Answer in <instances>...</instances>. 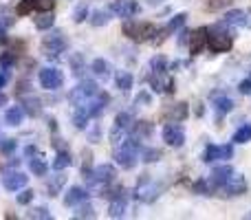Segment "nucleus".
I'll list each match as a JSON object with an SVG mask.
<instances>
[{"label": "nucleus", "mask_w": 251, "mask_h": 220, "mask_svg": "<svg viewBox=\"0 0 251 220\" xmlns=\"http://www.w3.org/2000/svg\"><path fill=\"white\" fill-rule=\"evenodd\" d=\"M26 216H29V218H44V220H49V218H51V214H49L47 207H35V209H31Z\"/></svg>", "instance_id": "a18cd8bd"}, {"label": "nucleus", "mask_w": 251, "mask_h": 220, "mask_svg": "<svg viewBox=\"0 0 251 220\" xmlns=\"http://www.w3.org/2000/svg\"><path fill=\"white\" fill-rule=\"evenodd\" d=\"M88 190L86 187H79V185H75V187H71L69 192L64 194V205L66 207H75V205H79V203H84V200H88Z\"/></svg>", "instance_id": "dca6fc26"}, {"label": "nucleus", "mask_w": 251, "mask_h": 220, "mask_svg": "<svg viewBox=\"0 0 251 220\" xmlns=\"http://www.w3.org/2000/svg\"><path fill=\"white\" fill-rule=\"evenodd\" d=\"M53 22H55V18H53L51 11H40L38 18H35V26H38L40 31H47L53 26Z\"/></svg>", "instance_id": "5701e85b"}, {"label": "nucleus", "mask_w": 251, "mask_h": 220, "mask_svg": "<svg viewBox=\"0 0 251 220\" xmlns=\"http://www.w3.org/2000/svg\"><path fill=\"white\" fill-rule=\"evenodd\" d=\"M187 20V13H176V16L172 18V20L168 22V26H165V33H174V31H178L183 24H185Z\"/></svg>", "instance_id": "c756f323"}, {"label": "nucleus", "mask_w": 251, "mask_h": 220, "mask_svg": "<svg viewBox=\"0 0 251 220\" xmlns=\"http://www.w3.org/2000/svg\"><path fill=\"white\" fill-rule=\"evenodd\" d=\"M161 159V150H156V147H148V150H143V163H156V161Z\"/></svg>", "instance_id": "ea45409f"}, {"label": "nucleus", "mask_w": 251, "mask_h": 220, "mask_svg": "<svg viewBox=\"0 0 251 220\" xmlns=\"http://www.w3.org/2000/svg\"><path fill=\"white\" fill-rule=\"evenodd\" d=\"M214 97H216V115L218 117H223V115L234 110V101H231L229 97H218V95H214Z\"/></svg>", "instance_id": "a878e982"}, {"label": "nucleus", "mask_w": 251, "mask_h": 220, "mask_svg": "<svg viewBox=\"0 0 251 220\" xmlns=\"http://www.w3.org/2000/svg\"><path fill=\"white\" fill-rule=\"evenodd\" d=\"M75 218H95V209L88 205V200L75 205Z\"/></svg>", "instance_id": "7c9ffc66"}, {"label": "nucleus", "mask_w": 251, "mask_h": 220, "mask_svg": "<svg viewBox=\"0 0 251 220\" xmlns=\"http://www.w3.org/2000/svg\"><path fill=\"white\" fill-rule=\"evenodd\" d=\"M22 119H25V110H22V106H11V108L7 110V115H4V121H7L9 125H20Z\"/></svg>", "instance_id": "6ab92c4d"}, {"label": "nucleus", "mask_w": 251, "mask_h": 220, "mask_svg": "<svg viewBox=\"0 0 251 220\" xmlns=\"http://www.w3.org/2000/svg\"><path fill=\"white\" fill-rule=\"evenodd\" d=\"M150 71L156 75H165V71H168V57L163 55H156L150 60Z\"/></svg>", "instance_id": "393cba45"}, {"label": "nucleus", "mask_w": 251, "mask_h": 220, "mask_svg": "<svg viewBox=\"0 0 251 220\" xmlns=\"http://www.w3.org/2000/svg\"><path fill=\"white\" fill-rule=\"evenodd\" d=\"M53 4H55V0H35V9H40V11H51Z\"/></svg>", "instance_id": "de8ad7c7"}, {"label": "nucleus", "mask_w": 251, "mask_h": 220, "mask_svg": "<svg viewBox=\"0 0 251 220\" xmlns=\"http://www.w3.org/2000/svg\"><path fill=\"white\" fill-rule=\"evenodd\" d=\"M132 123H134L132 117L126 115V112H122V115L115 119V125H117V128H122V130H126V132H128V130H132Z\"/></svg>", "instance_id": "4c0bfd02"}, {"label": "nucleus", "mask_w": 251, "mask_h": 220, "mask_svg": "<svg viewBox=\"0 0 251 220\" xmlns=\"http://www.w3.org/2000/svg\"><path fill=\"white\" fill-rule=\"evenodd\" d=\"M64 183H66V176H64V174H57L55 178H51V181L47 183V185H49V194H51V196H57Z\"/></svg>", "instance_id": "473e14b6"}, {"label": "nucleus", "mask_w": 251, "mask_h": 220, "mask_svg": "<svg viewBox=\"0 0 251 220\" xmlns=\"http://www.w3.org/2000/svg\"><path fill=\"white\" fill-rule=\"evenodd\" d=\"M124 214H126V196H119V198H115L113 203H110L108 216L110 218H122Z\"/></svg>", "instance_id": "412c9836"}, {"label": "nucleus", "mask_w": 251, "mask_h": 220, "mask_svg": "<svg viewBox=\"0 0 251 220\" xmlns=\"http://www.w3.org/2000/svg\"><path fill=\"white\" fill-rule=\"evenodd\" d=\"M69 49V42H66L64 33L62 31H51L49 35H44L42 40V51L49 60H57L62 53Z\"/></svg>", "instance_id": "7ed1b4c3"}, {"label": "nucleus", "mask_w": 251, "mask_h": 220, "mask_svg": "<svg viewBox=\"0 0 251 220\" xmlns=\"http://www.w3.org/2000/svg\"><path fill=\"white\" fill-rule=\"evenodd\" d=\"M238 91L243 93V95H249V93H251V79H245V82H240Z\"/></svg>", "instance_id": "09e8293b"}, {"label": "nucleus", "mask_w": 251, "mask_h": 220, "mask_svg": "<svg viewBox=\"0 0 251 220\" xmlns=\"http://www.w3.org/2000/svg\"><path fill=\"white\" fill-rule=\"evenodd\" d=\"M139 152H141V143H139V137H134V139H126V143L117 150V154H115V161H117L119 168H124V170H132L134 165H137Z\"/></svg>", "instance_id": "f03ea898"}, {"label": "nucleus", "mask_w": 251, "mask_h": 220, "mask_svg": "<svg viewBox=\"0 0 251 220\" xmlns=\"http://www.w3.org/2000/svg\"><path fill=\"white\" fill-rule=\"evenodd\" d=\"M231 156H234V147L231 146H214V143H209L207 150H205L203 161L205 163H212V161H227Z\"/></svg>", "instance_id": "f8f14e48"}, {"label": "nucleus", "mask_w": 251, "mask_h": 220, "mask_svg": "<svg viewBox=\"0 0 251 220\" xmlns=\"http://www.w3.org/2000/svg\"><path fill=\"white\" fill-rule=\"evenodd\" d=\"M187 44H190V53L192 55H199L203 51V47L207 44V29H196L190 33L187 38Z\"/></svg>", "instance_id": "2eb2a0df"}, {"label": "nucleus", "mask_w": 251, "mask_h": 220, "mask_svg": "<svg viewBox=\"0 0 251 220\" xmlns=\"http://www.w3.org/2000/svg\"><path fill=\"white\" fill-rule=\"evenodd\" d=\"M7 79H9L7 71H2V69H0V88H2V86H4V84H7Z\"/></svg>", "instance_id": "5fc2aeb1"}, {"label": "nucleus", "mask_w": 251, "mask_h": 220, "mask_svg": "<svg viewBox=\"0 0 251 220\" xmlns=\"http://www.w3.org/2000/svg\"><path fill=\"white\" fill-rule=\"evenodd\" d=\"M62 82H64L62 73L57 69H53V66H47V69L40 71V84H42V88H47V91H57V88L62 86Z\"/></svg>", "instance_id": "6e6552de"}, {"label": "nucleus", "mask_w": 251, "mask_h": 220, "mask_svg": "<svg viewBox=\"0 0 251 220\" xmlns=\"http://www.w3.org/2000/svg\"><path fill=\"white\" fill-rule=\"evenodd\" d=\"M231 174H234V168H231V165H221V168H214L212 174H209V178H207V183H209V187H212V192H218V190H221V187L231 178Z\"/></svg>", "instance_id": "1a4fd4ad"}, {"label": "nucleus", "mask_w": 251, "mask_h": 220, "mask_svg": "<svg viewBox=\"0 0 251 220\" xmlns=\"http://www.w3.org/2000/svg\"><path fill=\"white\" fill-rule=\"evenodd\" d=\"M137 104H150V95H148V93H141V95L137 97Z\"/></svg>", "instance_id": "603ef678"}, {"label": "nucleus", "mask_w": 251, "mask_h": 220, "mask_svg": "<svg viewBox=\"0 0 251 220\" xmlns=\"http://www.w3.org/2000/svg\"><path fill=\"white\" fill-rule=\"evenodd\" d=\"M86 16H88V7L86 4H79V7H75V11H73V20L75 22H82V20H86Z\"/></svg>", "instance_id": "c03bdc74"}, {"label": "nucleus", "mask_w": 251, "mask_h": 220, "mask_svg": "<svg viewBox=\"0 0 251 220\" xmlns=\"http://www.w3.org/2000/svg\"><path fill=\"white\" fill-rule=\"evenodd\" d=\"M132 132H134V137H150L152 123H148V121H137V123H132Z\"/></svg>", "instance_id": "72a5a7b5"}, {"label": "nucleus", "mask_w": 251, "mask_h": 220, "mask_svg": "<svg viewBox=\"0 0 251 220\" xmlns=\"http://www.w3.org/2000/svg\"><path fill=\"white\" fill-rule=\"evenodd\" d=\"M16 139H2V143H0V150L4 152V154H13L16 152Z\"/></svg>", "instance_id": "37998d69"}, {"label": "nucleus", "mask_w": 251, "mask_h": 220, "mask_svg": "<svg viewBox=\"0 0 251 220\" xmlns=\"http://www.w3.org/2000/svg\"><path fill=\"white\" fill-rule=\"evenodd\" d=\"M13 62H16V53H13V51H4L2 55H0V69L9 71L13 66Z\"/></svg>", "instance_id": "58836bf2"}, {"label": "nucleus", "mask_w": 251, "mask_h": 220, "mask_svg": "<svg viewBox=\"0 0 251 220\" xmlns=\"http://www.w3.org/2000/svg\"><path fill=\"white\" fill-rule=\"evenodd\" d=\"M110 22V11H104V9H100V11H95L91 16V24L93 26H106Z\"/></svg>", "instance_id": "2f4dec72"}, {"label": "nucleus", "mask_w": 251, "mask_h": 220, "mask_svg": "<svg viewBox=\"0 0 251 220\" xmlns=\"http://www.w3.org/2000/svg\"><path fill=\"white\" fill-rule=\"evenodd\" d=\"M53 146L57 147V152L66 150V143H64V139H53Z\"/></svg>", "instance_id": "3c124183"}, {"label": "nucleus", "mask_w": 251, "mask_h": 220, "mask_svg": "<svg viewBox=\"0 0 251 220\" xmlns=\"http://www.w3.org/2000/svg\"><path fill=\"white\" fill-rule=\"evenodd\" d=\"M163 141L168 143L170 147H181L183 143H185V132H183V128L176 121H172V123H168L163 128Z\"/></svg>", "instance_id": "9d476101"}, {"label": "nucleus", "mask_w": 251, "mask_h": 220, "mask_svg": "<svg viewBox=\"0 0 251 220\" xmlns=\"http://www.w3.org/2000/svg\"><path fill=\"white\" fill-rule=\"evenodd\" d=\"M100 93V88H97V84L95 82H91V79H84L79 86H75L73 91H71V95H69V99L73 101L75 106H79V104H84L86 99H93V97Z\"/></svg>", "instance_id": "423d86ee"}, {"label": "nucleus", "mask_w": 251, "mask_h": 220, "mask_svg": "<svg viewBox=\"0 0 251 220\" xmlns=\"http://www.w3.org/2000/svg\"><path fill=\"white\" fill-rule=\"evenodd\" d=\"M159 194H161V187L156 185V183H152L150 178L143 174V178L139 181L137 190H134V196H137L139 200H143V203H154V200L159 198Z\"/></svg>", "instance_id": "0eeeda50"}, {"label": "nucleus", "mask_w": 251, "mask_h": 220, "mask_svg": "<svg viewBox=\"0 0 251 220\" xmlns=\"http://www.w3.org/2000/svg\"><path fill=\"white\" fill-rule=\"evenodd\" d=\"M231 141L234 143H249L251 141V123L240 125V128L234 132V139H231Z\"/></svg>", "instance_id": "cd10ccee"}, {"label": "nucleus", "mask_w": 251, "mask_h": 220, "mask_svg": "<svg viewBox=\"0 0 251 220\" xmlns=\"http://www.w3.org/2000/svg\"><path fill=\"white\" fill-rule=\"evenodd\" d=\"M115 176H117V174H115V168L106 163V165H97L93 172H88L86 181H88V185L95 190V187H101V185H106V183H110Z\"/></svg>", "instance_id": "39448f33"}, {"label": "nucleus", "mask_w": 251, "mask_h": 220, "mask_svg": "<svg viewBox=\"0 0 251 220\" xmlns=\"http://www.w3.org/2000/svg\"><path fill=\"white\" fill-rule=\"evenodd\" d=\"M117 88L119 91H130V88H132V75L130 73L117 75Z\"/></svg>", "instance_id": "a19ab883"}, {"label": "nucleus", "mask_w": 251, "mask_h": 220, "mask_svg": "<svg viewBox=\"0 0 251 220\" xmlns=\"http://www.w3.org/2000/svg\"><path fill=\"white\" fill-rule=\"evenodd\" d=\"M223 24L225 26H247L249 24V16H247V11H243V9H231V11L225 13Z\"/></svg>", "instance_id": "f3484780"}, {"label": "nucleus", "mask_w": 251, "mask_h": 220, "mask_svg": "<svg viewBox=\"0 0 251 220\" xmlns=\"http://www.w3.org/2000/svg\"><path fill=\"white\" fill-rule=\"evenodd\" d=\"M71 69H73V75H75V77H79V75L86 71L84 57H82V55H73V57H71Z\"/></svg>", "instance_id": "c9c22d12"}, {"label": "nucleus", "mask_w": 251, "mask_h": 220, "mask_svg": "<svg viewBox=\"0 0 251 220\" xmlns=\"http://www.w3.org/2000/svg\"><path fill=\"white\" fill-rule=\"evenodd\" d=\"M88 119H91V115H88V106L86 104H79L77 110H75V117H73L75 128H86V121Z\"/></svg>", "instance_id": "aec40b11"}, {"label": "nucleus", "mask_w": 251, "mask_h": 220, "mask_svg": "<svg viewBox=\"0 0 251 220\" xmlns=\"http://www.w3.org/2000/svg\"><path fill=\"white\" fill-rule=\"evenodd\" d=\"M35 154H38V150H35L33 146H29V147L25 150V156H35Z\"/></svg>", "instance_id": "6e6d98bb"}, {"label": "nucleus", "mask_w": 251, "mask_h": 220, "mask_svg": "<svg viewBox=\"0 0 251 220\" xmlns=\"http://www.w3.org/2000/svg\"><path fill=\"white\" fill-rule=\"evenodd\" d=\"M22 110H25L29 117H40L42 115V101H40L35 95H29L26 99H22Z\"/></svg>", "instance_id": "a211bd4d"}, {"label": "nucleus", "mask_w": 251, "mask_h": 220, "mask_svg": "<svg viewBox=\"0 0 251 220\" xmlns=\"http://www.w3.org/2000/svg\"><path fill=\"white\" fill-rule=\"evenodd\" d=\"M100 137H101V130H100V125H97V128H93V130H91V134H88V141L95 143V139L100 141Z\"/></svg>", "instance_id": "8fccbe9b"}, {"label": "nucleus", "mask_w": 251, "mask_h": 220, "mask_svg": "<svg viewBox=\"0 0 251 220\" xmlns=\"http://www.w3.org/2000/svg\"><path fill=\"white\" fill-rule=\"evenodd\" d=\"M33 190H22L20 194H18V205H29L31 200H33Z\"/></svg>", "instance_id": "49530a36"}, {"label": "nucleus", "mask_w": 251, "mask_h": 220, "mask_svg": "<svg viewBox=\"0 0 251 220\" xmlns=\"http://www.w3.org/2000/svg\"><path fill=\"white\" fill-rule=\"evenodd\" d=\"M26 181H29V176L22 172H4V176H2V185H4V190H9V192L22 190V187L26 185Z\"/></svg>", "instance_id": "ddd939ff"}, {"label": "nucleus", "mask_w": 251, "mask_h": 220, "mask_svg": "<svg viewBox=\"0 0 251 220\" xmlns=\"http://www.w3.org/2000/svg\"><path fill=\"white\" fill-rule=\"evenodd\" d=\"M168 115V119H172V121H183L187 117V104H174V108L170 110V112H165Z\"/></svg>", "instance_id": "c85d7f7f"}, {"label": "nucleus", "mask_w": 251, "mask_h": 220, "mask_svg": "<svg viewBox=\"0 0 251 220\" xmlns=\"http://www.w3.org/2000/svg\"><path fill=\"white\" fill-rule=\"evenodd\" d=\"M154 31H156V26L150 24V22H130V20L124 22V33L130 40H134V42H148V40H152Z\"/></svg>", "instance_id": "20e7f679"}, {"label": "nucleus", "mask_w": 251, "mask_h": 220, "mask_svg": "<svg viewBox=\"0 0 251 220\" xmlns=\"http://www.w3.org/2000/svg\"><path fill=\"white\" fill-rule=\"evenodd\" d=\"M33 9H35V0H20L16 7V13L18 16H29Z\"/></svg>", "instance_id": "e433bc0d"}, {"label": "nucleus", "mask_w": 251, "mask_h": 220, "mask_svg": "<svg viewBox=\"0 0 251 220\" xmlns=\"http://www.w3.org/2000/svg\"><path fill=\"white\" fill-rule=\"evenodd\" d=\"M110 11L117 13L119 18H132L134 13H139V2L137 0H119V2H115L113 7H110Z\"/></svg>", "instance_id": "4468645a"}, {"label": "nucleus", "mask_w": 251, "mask_h": 220, "mask_svg": "<svg viewBox=\"0 0 251 220\" xmlns=\"http://www.w3.org/2000/svg\"><path fill=\"white\" fill-rule=\"evenodd\" d=\"M221 190H223L221 196H225V198H236V196H243L245 192H247V181H245L243 176H234V174H231V178Z\"/></svg>", "instance_id": "9b49d317"}, {"label": "nucleus", "mask_w": 251, "mask_h": 220, "mask_svg": "<svg viewBox=\"0 0 251 220\" xmlns=\"http://www.w3.org/2000/svg\"><path fill=\"white\" fill-rule=\"evenodd\" d=\"M7 29H4V26L2 24H0V44H7Z\"/></svg>", "instance_id": "864d4df0"}, {"label": "nucleus", "mask_w": 251, "mask_h": 220, "mask_svg": "<svg viewBox=\"0 0 251 220\" xmlns=\"http://www.w3.org/2000/svg\"><path fill=\"white\" fill-rule=\"evenodd\" d=\"M93 73H95L100 79H108L110 77V66L106 64V60L97 57V60L93 62Z\"/></svg>", "instance_id": "b1692460"}, {"label": "nucleus", "mask_w": 251, "mask_h": 220, "mask_svg": "<svg viewBox=\"0 0 251 220\" xmlns=\"http://www.w3.org/2000/svg\"><path fill=\"white\" fill-rule=\"evenodd\" d=\"M4 101H7V97H2V95H0V106H2Z\"/></svg>", "instance_id": "4d7b16f0"}, {"label": "nucleus", "mask_w": 251, "mask_h": 220, "mask_svg": "<svg viewBox=\"0 0 251 220\" xmlns=\"http://www.w3.org/2000/svg\"><path fill=\"white\" fill-rule=\"evenodd\" d=\"M148 82H150V88L154 93H165V88H168V82L163 79V75L150 73V75H148Z\"/></svg>", "instance_id": "bb28decb"}, {"label": "nucleus", "mask_w": 251, "mask_h": 220, "mask_svg": "<svg viewBox=\"0 0 251 220\" xmlns=\"http://www.w3.org/2000/svg\"><path fill=\"white\" fill-rule=\"evenodd\" d=\"M223 29H225L223 22L207 29V47L212 49L214 53H225L234 47V35L227 33V31H223Z\"/></svg>", "instance_id": "f257e3e1"}, {"label": "nucleus", "mask_w": 251, "mask_h": 220, "mask_svg": "<svg viewBox=\"0 0 251 220\" xmlns=\"http://www.w3.org/2000/svg\"><path fill=\"white\" fill-rule=\"evenodd\" d=\"M194 194L212 196V187H209V183H207V181H196V183H194Z\"/></svg>", "instance_id": "79ce46f5"}, {"label": "nucleus", "mask_w": 251, "mask_h": 220, "mask_svg": "<svg viewBox=\"0 0 251 220\" xmlns=\"http://www.w3.org/2000/svg\"><path fill=\"white\" fill-rule=\"evenodd\" d=\"M29 170L35 174V176H47V163H44L42 159H31Z\"/></svg>", "instance_id": "f704fd0d"}, {"label": "nucleus", "mask_w": 251, "mask_h": 220, "mask_svg": "<svg viewBox=\"0 0 251 220\" xmlns=\"http://www.w3.org/2000/svg\"><path fill=\"white\" fill-rule=\"evenodd\" d=\"M71 163H73V159H71V154H69V152H66V150H62V152H57L55 161H53V170H55V172H62V170L71 168Z\"/></svg>", "instance_id": "4be33fe9"}]
</instances>
